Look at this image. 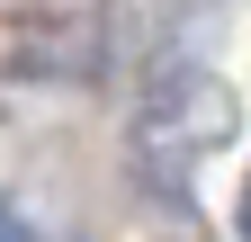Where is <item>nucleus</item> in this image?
I'll use <instances>...</instances> for the list:
<instances>
[{
  "label": "nucleus",
  "mask_w": 251,
  "mask_h": 242,
  "mask_svg": "<svg viewBox=\"0 0 251 242\" xmlns=\"http://www.w3.org/2000/svg\"><path fill=\"white\" fill-rule=\"evenodd\" d=\"M242 242H251V189H242Z\"/></svg>",
  "instance_id": "1"
},
{
  "label": "nucleus",
  "mask_w": 251,
  "mask_h": 242,
  "mask_svg": "<svg viewBox=\"0 0 251 242\" xmlns=\"http://www.w3.org/2000/svg\"><path fill=\"white\" fill-rule=\"evenodd\" d=\"M0 242H18V224H0Z\"/></svg>",
  "instance_id": "2"
}]
</instances>
